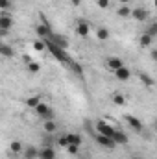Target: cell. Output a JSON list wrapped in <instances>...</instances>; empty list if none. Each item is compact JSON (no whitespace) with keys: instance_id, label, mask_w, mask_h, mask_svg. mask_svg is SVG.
Returning <instances> with one entry per match:
<instances>
[{"instance_id":"6da1fadb","label":"cell","mask_w":157,"mask_h":159,"mask_svg":"<svg viewBox=\"0 0 157 159\" xmlns=\"http://www.w3.org/2000/svg\"><path fill=\"white\" fill-rule=\"evenodd\" d=\"M44 43H46V48H48V52L59 61V63H63V65H70L72 63V57L69 56V52L67 50H63V48H59L56 43H52L50 39H44Z\"/></svg>"},{"instance_id":"7a4b0ae2","label":"cell","mask_w":157,"mask_h":159,"mask_svg":"<svg viewBox=\"0 0 157 159\" xmlns=\"http://www.w3.org/2000/svg\"><path fill=\"white\" fill-rule=\"evenodd\" d=\"M34 111L37 113V117H41V119H43V122H44V120H54V109H52L46 102H41V104L35 107V109H34Z\"/></svg>"},{"instance_id":"3957f363","label":"cell","mask_w":157,"mask_h":159,"mask_svg":"<svg viewBox=\"0 0 157 159\" xmlns=\"http://www.w3.org/2000/svg\"><path fill=\"white\" fill-rule=\"evenodd\" d=\"M74 32H76V35H79L81 39H87L91 35V24L85 19H78L76 20V26H74Z\"/></svg>"},{"instance_id":"277c9868","label":"cell","mask_w":157,"mask_h":159,"mask_svg":"<svg viewBox=\"0 0 157 159\" xmlns=\"http://www.w3.org/2000/svg\"><path fill=\"white\" fill-rule=\"evenodd\" d=\"M131 19L137 20V22H146V20L150 19V11H148L146 7H142V6H137V7H133V11H131Z\"/></svg>"},{"instance_id":"5b68a950","label":"cell","mask_w":157,"mask_h":159,"mask_svg":"<svg viewBox=\"0 0 157 159\" xmlns=\"http://www.w3.org/2000/svg\"><path fill=\"white\" fill-rule=\"evenodd\" d=\"M124 120L128 122V126H129L135 133H142V131H144V124H142L141 119H137V117H133V115H126Z\"/></svg>"},{"instance_id":"8992f818","label":"cell","mask_w":157,"mask_h":159,"mask_svg":"<svg viewBox=\"0 0 157 159\" xmlns=\"http://www.w3.org/2000/svg\"><path fill=\"white\" fill-rule=\"evenodd\" d=\"M96 131H98V133H102V135L113 137L117 129H115V128H113L109 122H105V120H98V122H96Z\"/></svg>"},{"instance_id":"52a82bcc","label":"cell","mask_w":157,"mask_h":159,"mask_svg":"<svg viewBox=\"0 0 157 159\" xmlns=\"http://www.w3.org/2000/svg\"><path fill=\"white\" fill-rule=\"evenodd\" d=\"M96 143H98L100 146L107 148V150H113V148L117 146V143H115L113 137H107V135H102V133H96Z\"/></svg>"},{"instance_id":"ba28073f","label":"cell","mask_w":157,"mask_h":159,"mask_svg":"<svg viewBox=\"0 0 157 159\" xmlns=\"http://www.w3.org/2000/svg\"><path fill=\"white\" fill-rule=\"evenodd\" d=\"M35 34H37V37L39 39H50L52 35H54V32H52V28L50 26H44V24H37L35 26Z\"/></svg>"},{"instance_id":"9c48e42d","label":"cell","mask_w":157,"mask_h":159,"mask_svg":"<svg viewBox=\"0 0 157 159\" xmlns=\"http://www.w3.org/2000/svg\"><path fill=\"white\" fill-rule=\"evenodd\" d=\"M13 24H15V20L6 13V11H2L0 13V30H6V32H9L11 28H13Z\"/></svg>"},{"instance_id":"30bf717a","label":"cell","mask_w":157,"mask_h":159,"mask_svg":"<svg viewBox=\"0 0 157 159\" xmlns=\"http://www.w3.org/2000/svg\"><path fill=\"white\" fill-rule=\"evenodd\" d=\"M105 67H107L111 72H117L118 69L124 67V61H122L120 57H115V56H113V57H107V59H105Z\"/></svg>"},{"instance_id":"8fae6325","label":"cell","mask_w":157,"mask_h":159,"mask_svg":"<svg viewBox=\"0 0 157 159\" xmlns=\"http://www.w3.org/2000/svg\"><path fill=\"white\" fill-rule=\"evenodd\" d=\"M50 41L52 43H56L59 48H63V50H67L69 48V39L65 37V35H61V34H54L52 37H50Z\"/></svg>"},{"instance_id":"7c38bea8","label":"cell","mask_w":157,"mask_h":159,"mask_svg":"<svg viewBox=\"0 0 157 159\" xmlns=\"http://www.w3.org/2000/svg\"><path fill=\"white\" fill-rule=\"evenodd\" d=\"M39 159H56V150L48 144L39 148Z\"/></svg>"},{"instance_id":"4fadbf2b","label":"cell","mask_w":157,"mask_h":159,"mask_svg":"<svg viewBox=\"0 0 157 159\" xmlns=\"http://www.w3.org/2000/svg\"><path fill=\"white\" fill-rule=\"evenodd\" d=\"M115 78H117L118 81H128V80L131 78V70L124 65L122 69H118L117 72H115Z\"/></svg>"},{"instance_id":"5bb4252c","label":"cell","mask_w":157,"mask_h":159,"mask_svg":"<svg viewBox=\"0 0 157 159\" xmlns=\"http://www.w3.org/2000/svg\"><path fill=\"white\" fill-rule=\"evenodd\" d=\"M43 129H44V133L52 135V133L57 131V122H56V120H44V122H43Z\"/></svg>"},{"instance_id":"9a60e30c","label":"cell","mask_w":157,"mask_h":159,"mask_svg":"<svg viewBox=\"0 0 157 159\" xmlns=\"http://www.w3.org/2000/svg\"><path fill=\"white\" fill-rule=\"evenodd\" d=\"M152 43H154V37H150L146 32L139 35V46H141V48H150V46H152Z\"/></svg>"},{"instance_id":"2e32d148","label":"cell","mask_w":157,"mask_h":159,"mask_svg":"<svg viewBox=\"0 0 157 159\" xmlns=\"http://www.w3.org/2000/svg\"><path fill=\"white\" fill-rule=\"evenodd\" d=\"M139 80H141V83L144 87H154L155 85V80L152 78L150 74H146V72H139Z\"/></svg>"},{"instance_id":"e0dca14e","label":"cell","mask_w":157,"mask_h":159,"mask_svg":"<svg viewBox=\"0 0 157 159\" xmlns=\"http://www.w3.org/2000/svg\"><path fill=\"white\" fill-rule=\"evenodd\" d=\"M41 102H43V100H41V94H32V96L26 98V106H28L30 109H35Z\"/></svg>"},{"instance_id":"ac0fdd59","label":"cell","mask_w":157,"mask_h":159,"mask_svg":"<svg viewBox=\"0 0 157 159\" xmlns=\"http://www.w3.org/2000/svg\"><path fill=\"white\" fill-rule=\"evenodd\" d=\"M0 54H2L4 57H13V56H15V50H13V46H9L7 43H2V44H0Z\"/></svg>"},{"instance_id":"d6986e66","label":"cell","mask_w":157,"mask_h":159,"mask_svg":"<svg viewBox=\"0 0 157 159\" xmlns=\"http://www.w3.org/2000/svg\"><path fill=\"white\" fill-rule=\"evenodd\" d=\"M113 139H115V143H117V144H128V143H129L128 135H126L124 131H120V129H117V131H115Z\"/></svg>"},{"instance_id":"ffe728a7","label":"cell","mask_w":157,"mask_h":159,"mask_svg":"<svg viewBox=\"0 0 157 159\" xmlns=\"http://www.w3.org/2000/svg\"><path fill=\"white\" fill-rule=\"evenodd\" d=\"M24 159H39V148L28 146V148L24 150Z\"/></svg>"},{"instance_id":"44dd1931","label":"cell","mask_w":157,"mask_h":159,"mask_svg":"<svg viewBox=\"0 0 157 159\" xmlns=\"http://www.w3.org/2000/svg\"><path fill=\"white\" fill-rule=\"evenodd\" d=\"M111 100H113V104L115 106H126V96H124V93H113V96H111Z\"/></svg>"},{"instance_id":"7402d4cb","label":"cell","mask_w":157,"mask_h":159,"mask_svg":"<svg viewBox=\"0 0 157 159\" xmlns=\"http://www.w3.org/2000/svg\"><path fill=\"white\" fill-rule=\"evenodd\" d=\"M131 7L129 6H118V9H117V15L120 17V19H128V17H131Z\"/></svg>"},{"instance_id":"603a6c76","label":"cell","mask_w":157,"mask_h":159,"mask_svg":"<svg viewBox=\"0 0 157 159\" xmlns=\"http://www.w3.org/2000/svg\"><path fill=\"white\" fill-rule=\"evenodd\" d=\"M109 35H111V34H109V30H107V28H104V26H100V28L96 30V39H98V41H107V39H109Z\"/></svg>"},{"instance_id":"cb8c5ba5","label":"cell","mask_w":157,"mask_h":159,"mask_svg":"<svg viewBox=\"0 0 157 159\" xmlns=\"http://www.w3.org/2000/svg\"><path fill=\"white\" fill-rule=\"evenodd\" d=\"M67 139H69V144H78V146H81V143H83V139H81L79 133H67Z\"/></svg>"},{"instance_id":"d4e9b609","label":"cell","mask_w":157,"mask_h":159,"mask_svg":"<svg viewBox=\"0 0 157 159\" xmlns=\"http://www.w3.org/2000/svg\"><path fill=\"white\" fill-rule=\"evenodd\" d=\"M26 70H28L30 74H39L41 72V63H37V61L28 63V65H26Z\"/></svg>"},{"instance_id":"484cf974","label":"cell","mask_w":157,"mask_h":159,"mask_svg":"<svg viewBox=\"0 0 157 159\" xmlns=\"http://www.w3.org/2000/svg\"><path fill=\"white\" fill-rule=\"evenodd\" d=\"M9 150H11L13 154H22V152H24V148H22V143H20V141H13V143L9 144Z\"/></svg>"},{"instance_id":"4316f807","label":"cell","mask_w":157,"mask_h":159,"mask_svg":"<svg viewBox=\"0 0 157 159\" xmlns=\"http://www.w3.org/2000/svg\"><path fill=\"white\" fill-rule=\"evenodd\" d=\"M69 67L72 69V72H74L76 76H79V78H83V69H81V65H79L78 61H74V59H72V63H70Z\"/></svg>"},{"instance_id":"83f0119b","label":"cell","mask_w":157,"mask_h":159,"mask_svg":"<svg viewBox=\"0 0 157 159\" xmlns=\"http://www.w3.org/2000/svg\"><path fill=\"white\" fill-rule=\"evenodd\" d=\"M32 46H34V50H37V52H44V50H48L46 48V43L43 39H35L34 43H32Z\"/></svg>"},{"instance_id":"f1b7e54d","label":"cell","mask_w":157,"mask_h":159,"mask_svg":"<svg viewBox=\"0 0 157 159\" xmlns=\"http://www.w3.org/2000/svg\"><path fill=\"white\" fill-rule=\"evenodd\" d=\"M146 34H148L150 37H157V20H152V22L148 24V28H146Z\"/></svg>"},{"instance_id":"f546056e","label":"cell","mask_w":157,"mask_h":159,"mask_svg":"<svg viewBox=\"0 0 157 159\" xmlns=\"http://www.w3.org/2000/svg\"><path fill=\"white\" fill-rule=\"evenodd\" d=\"M56 143H57V146H61V148H67V146H69V139H67V135H59V137L56 139Z\"/></svg>"},{"instance_id":"4dcf8cb0","label":"cell","mask_w":157,"mask_h":159,"mask_svg":"<svg viewBox=\"0 0 157 159\" xmlns=\"http://www.w3.org/2000/svg\"><path fill=\"white\" fill-rule=\"evenodd\" d=\"M67 152H69L70 156H78L79 154V146L78 144H69V146H67Z\"/></svg>"},{"instance_id":"1f68e13d","label":"cell","mask_w":157,"mask_h":159,"mask_svg":"<svg viewBox=\"0 0 157 159\" xmlns=\"http://www.w3.org/2000/svg\"><path fill=\"white\" fill-rule=\"evenodd\" d=\"M11 7V2L9 0H0V9L2 11H6V9H9Z\"/></svg>"},{"instance_id":"d6a6232c","label":"cell","mask_w":157,"mask_h":159,"mask_svg":"<svg viewBox=\"0 0 157 159\" xmlns=\"http://www.w3.org/2000/svg\"><path fill=\"white\" fill-rule=\"evenodd\" d=\"M98 7L100 9H107L109 7V0H98Z\"/></svg>"},{"instance_id":"836d02e7","label":"cell","mask_w":157,"mask_h":159,"mask_svg":"<svg viewBox=\"0 0 157 159\" xmlns=\"http://www.w3.org/2000/svg\"><path fill=\"white\" fill-rule=\"evenodd\" d=\"M22 59H24V63H26V65H28V63H32V59H30V56H28V54H24V56H22Z\"/></svg>"},{"instance_id":"e575fe53","label":"cell","mask_w":157,"mask_h":159,"mask_svg":"<svg viewBox=\"0 0 157 159\" xmlns=\"http://www.w3.org/2000/svg\"><path fill=\"white\" fill-rule=\"evenodd\" d=\"M150 56H152V59H154V61H157V48H155V50H152V52H150Z\"/></svg>"},{"instance_id":"d590c367","label":"cell","mask_w":157,"mask_h":159,"mask_svg":"<svg viewBox=\"0 0 157 159\" xmlns=\"http://www.w3.org/2000/svg\"><path fill=\"white\" fill-rule=\"evenodd\" d=\"M70 2H72V6H74V7H78V6H81V0H70Z\"/></svg>"},{"instance_id":"8d00e7d4","label":"cell","mask_w":157,"mask_h":159,"mask_svg":"<svg viewBox=\"0 0 157 159\" xmlns=\"http://www.w3.org/2000/svg\"><path fill=\"white\" fill-rule=\"evenodd\" d=\"M118 2H120V4H122V6H128V4H131V2H133V0H118Z\"/></svg>"},{"instance_id":"74e56055","label":"cell","mask_w":157,"mask_h":159,"mask_svg":"<svg viewBox=\"0 0 157 159\" xmlns=\"http://www.w3.org/2000/svg\"><path fill=\"white\" fill-rule=\"evenodd\" d=\"M152 126H154V129H155V131H157V117H155V119H154V122H152Z\"/></svg>"},{"instance_id":"f35d334b","label":"cell","mask_w":157,"mask_h":159,"mask_svg":"<svg viewBox=\"0 0 157 159\" xmlns=\"http://www.w3.org/2000/svg\"><path fill=\"white\" fill-rule=\"evenodd\" d=\"M131 159H142V157H139V156H131Z\"/></svg>"},{"instance_id":"ab89813d","label":"cell","mask_w":157,"mask_h":159,"mask_svg":"<svg viewBox=\"0 0 157 159\" xmlns=\"http://www.w3.org/2000/svg\"><path fill=\"white\" fill-rule=\"evenodd\" d=\"M154 7L157 9V0H154Z\"/></svg>"}]
</instances>
